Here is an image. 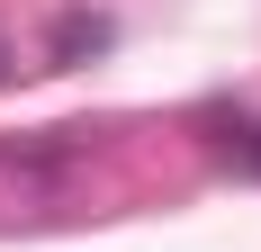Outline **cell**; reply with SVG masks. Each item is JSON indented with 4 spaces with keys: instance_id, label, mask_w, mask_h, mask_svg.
<instances>
[{
    "instance_id": "cell-1",
    "label": "cell",
    "mask_w": 261,
    "mask_h": 252,
    "mask_svg": "<svg viewBox=\"0 0 261 252\" xmlns=\"http://www.w3.org/2000/svg\"><path fill=\"white\" fill-rule=\"evenodd\" d=\"M225 153H234L243 171H261V126H234V135H225Z\"/></svg>"
}]
</instances>
